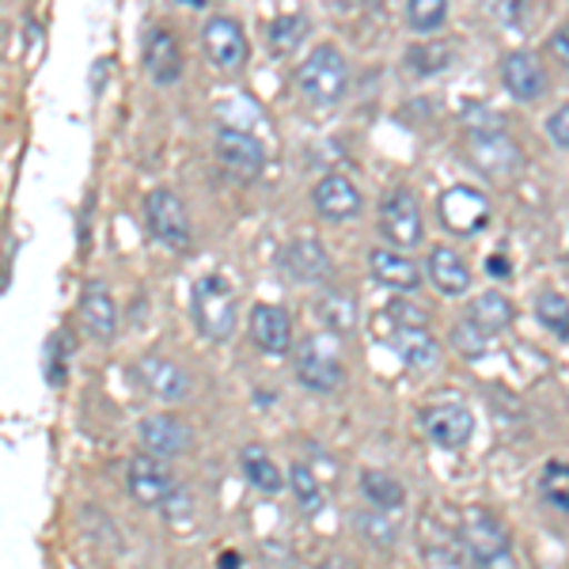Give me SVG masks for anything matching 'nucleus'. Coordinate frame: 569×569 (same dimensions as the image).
Masks as SVG:
<instances>
[{"mask_svg":"<svg viewBox=\"0 0 569 569\" xmlns=\"http://www.w3.org/2000/svg\"><path fill=\"white\" fill-rule=\"evenodd\" d=\"M407 20L418 34H433L448 20V0H407Z\"/></svg>","mask_w":569,"mask_h":569,"instance_id":"obj_31","label":"nucleus"},{"mask_svg":"<svg viewBox=\"0 0 569 569\" xmlns=\"http://www.w3.org/2000/svg\"><path fill=\"white\" fill-rule=\"evenodd\" d=\"M126 486H130V493L141 505H163L176 498V479H171V471L160 463V456H149V452L130 460Z\"/></svg>","mask_w":569,"mask_h":569,"instance_id":"obj_12","label":"nucleus"},{"mask_svg":"<svg viewBox=\"0 0 569 569\" xmlns=\"http://www.w3.org/2000/svg\"><path fill=\"white\" fill-rule=\"evenodd\" d=\"M539 493L547 505L569 512V463H547L543 479H539Z\"/></svg>","mask_w":569,"mask_h":569,"instance_id":"obj_32","label":"nucleus"},{"mask_svg":"<svg viewBox=\"0 0 569 569\" xmlns=\"http://www.w3.org/2000/svg\"><path fill=\"white\" fill-rule=\"evenodd\" d=\"M289 486H292V493H297V505L305 512H319V509H323V486H319L316 471H311L308 463H292L289 467Z\"/></svg>","mask_w":569,"mask_h":569,"instance_id":"obj_30","label":"nucleus"},{"mask_svg":"<svg viewBox=\"0 0 569 569\" xmlns=\"http://www.w3.org/2000/svg\"><path fill=\"white\" fill-rule=\"evenodd\" d=\"M311 201H316L319 217H327V220H350L361 213V194H357L353 179L338 176V171H330V176L316 182Z\"/></svg>","mask_w":569,"mask_h":569,"instance_id":"obj_16","label":"nucleus"},{"mask_svg":"<svg viewBox=\"0 0 569 569\" xmlns=\"http://www.w3.org/2000/svg\"><path fill=\"white\" fill-rule=\"evenodd\" d=\"M421 429H426V437L437 448H452L456 452V448H463L475 437V415L463 402H437V407H426Z\"/></svg>","mask_w":569,"mask_h":569,"instance_id":"obj_10","label":"nucleus"},{"mask_svg":"<svg viewBox=\"0 0 569 569\" xmlns=\"http://www.w3.org/2000/svg\"><path fill=\"white\" fill-rule=\"evenodd\" d=\"M383 316H388L395 327H410V330H426L429 327V311L410 305V300H391Z\"/></svg>","mask_w":569,"mask_h":569,"instance_id":"obj_35","label":"nucleus"},{"mask_svg":"<svg viewBox=\"0 0 569 569\" xmlns=\"http://www.w3.org/2000/svg\"><path fill=\"white\" fill-rule=\"evenodd\" d=\"M137 376H141L144 391H152L156 399L163 402H179L190 395V376L182 365L168 361V357H141V365H137Z\"/></svg>","mask_w":569,"mask_h":569,"instance_id":"obj_15","label":"nucleus"},{"mask_svg":"<svg viewBox=\"0 0 569 569\" xmlns=\"http://www.w3.org/2000/svg\"><path fill=\"white\" fill-rule=\"evenodd\" d=\"M137 437H141L144 452L149 456H179L190 448V429L176 421L171 415H149L137 426Z\"/></svg>","mask_w":569,"mask_h":569,"instance_id":"obj_19","label":"nucleus"},{"mask_svg":"<svg viewBox=\"0 0 569 569\" xmlns=\"http://www.w3.org/2000/svg\"><path fill=\"white\" fill-rule=\"evenodd\" d=\"M448 61H452V46L448 42H426L418 50H410V66H415L418 77H433Z\"/></svg>","mask_w":569,"mask_h":569,"instance_id":"obj_34","label":"nucleus"},{"mask_svg":"<svg viewBox=\"0 0 569 569\" xmlns=\"http://www.w3.org/2000/svg\"><path fill=\"white\" fill-rule=\"evenodd\" d=\"M251 338L266 357H284L292 350V323L278 305H254L251 311Z\"/></svg>","mask_w":569,"mask_h":569,"instance_id":"obj_17","label":"nucleus"},{"mask_svg":"<svg viewBox=\"0 0 569 569\" xmlns=\"http://www.w3.org/2000/svg\"><path fill=\"white\" fill-rule=\"evenodd\" d=\"M308 31H311V20L305 12L278 16V20L270 23V53L273 58H289V53L308 39Z\"/></svg>","mask_w":569,"mask_h":569,"instance_id":"obj_28","label":"nucleus"},{"mask_svg":"<svg viewBox=\"0 0 569 569\" xmlns=\"http://www.w3.org/2000/svg\"><path fill=\"white\" fill-rule=\"evenodd\" d=\"M395 353L407 361V369L415 372H429L440 357V346L433 342L429 330H410V327H395V338H391Z\"/></svg>","mask_w":569,"mask_h":569,"instance_id":"obj_23","label":"nucleus"},{"mask_svg":"<svg viewBox=\"0 0 569 569\" xmlns=\"http://www.w3.org/2000/svg\"><path fill=\"white\" fill-rule=\"evenodd\" d=\"M547 137L558 144V149H569V103L558 107L555 114L547 118Z\"/></svg>","mask_w":569,"mask_h":569,"instance_id":"obj_37","label":"nucleus"},{"mask_svg":"<svg viewBox=\"0 0 569 569\" xmlns=\"http://www.w3.org/2000/svg\"><path fill=\"white\" fill-rule=\"evenodd\" d=\"M429 281H433L445 297H463V292L471 289V266L456 254V247L440 243L433 247V254H429Z\"/></svg>","mask_w":569,"mask_h":569,"instance_id":"obj_20","label":"nucleus"},{"mask_svg":"<svg viewBox=\"0 0 569 569\" xmlns=\"http://www.w3.org/2000/svg\"><path fill=\"white\" fill-rule=\"evenodd\" d=\"M80 316H84V327L91 338L99 342H110L118 330V308H114V297L107 292V284L91 281L84 289V300H80Z\"/></svg>","mask_w":569,"mask_h":569,"instance_id":"obj_21","label":"nucleus"},{"mask_svg":"<svg viewBox=\"0 0 569 569\" xmlns=\"http://www.w3.org/2000/svg\"><path fill=\"white\" fill-rule=\"evenodd\" d=\"M440 224L456 236H475L490 224V206L475 187H448L437 201Z\"/></svg>","mask_w":569,"mask_h":569,"instance_id":"obj_7","label":"nucleus"},{"mask_svg":"<svg viewBox=\"0 0 569 569\" xmlns=\"http://www.w3.org/2000/svg\"><path fill=\"white\" fill-rule=\"evenodd\" d=\"M369 273L376 278V284L395 289V292L421 289V270L407 259V254L391 251V247H376V251H369Z\"/></svg>","mask_w":569,"mask_h":569,"instance_id":"obj_18","label":"nucleus"},{"mask_svg":"<svg viewBox=\"0 0 569 569\" xmlns=\"http://www.w3.org/2000/svg\"><path fill=\"white\" fill-rule=\"evenodd\" d=\"M490 270H493V273H498V278H501V273H505V270H509V266H505L501 259H493V262H490Z\"/></svg>","mask_w":569,"mask_h":569,"instance_id":"obj_40","label":"nucleus"},{"mask_svg":"<svg viewBox=\"0 0 569 569\" xmlns=\"http://www.w3.org/2000/svg\"><path fill=\"white\" fill-rule=\"evenodd\" d=\"M297 88L316 107H335L350 88V66H346L342 50L330 42L316 46L305 58V66L297 69Z\"/></svg>","mask_w":569,"mask_h":569,"instance_id":"obj_2","label":"nucleus"},{"mask_svg":"<svg viewBox=\"0 0 569 569\" xmlns=\"http://www.w3.org/2000/svg\"><path fill=\"white\" fill-rule=\"evenodd\" d=\"M536 316H539V323L550 330V335L569 342V300L562 297V292H555V289L539 292V297H536Z\"/></svg>","mask_w":569,"mask_h":569,"instance_id":"obj_29","label":"nucleus"},{"mask_svg":"<svg viewBox=\"0 0 569 569\" xmlns=\"http://www.w3.org/2000/svg\"><path fill=\"white\" fill-rule=\"evenodd\" d=\"M380 232L391 247L421 243V209L410 190H391V194L380 201Z\"/></svg>","mask_w":569,"mask_h":569,"instance_id":"obj_9","label":"nucleus"},{"mask_svg":"<svg viewBox=\"0 0 569 569\" xmlns=\"http://www.w3.org/2000/svg\"><path fill=\"white\" fill-rule=\"evenodd\" d=\"M284 270L297 281H327L330 278V259L319 240H292L284 247Z\"/></svg>","mask_w":569,"mask_h":569,"instance_id":"obj_22","label":"nucleus"},{"mask_svg":"<svg viewBox=\"0 0 569 569\" xmlns=\"http://www.w3.org/2000/svg\"><path fill=\"white\" fill-rule=\"evenodd\" d=\"M361 493H365V501L380 512H399L402 505H407V490H402V482L388 471H365Z\"/></svg>","mask_w":569,"mask_h":569,"instance_id":"obj_25","label":"nucleus"},{"mask_svg":"<svg viewBox=\"0 0 569 569\" xmlns=\"http://www.w3.org/2000/svg\"><path fill=\"white\" fill-rule=\"evenodd\" d=\"M194 319L201 335L213 338V342H228L236 330V297L224 284V278H201L194 284Z\"/></svg>","mask_w":569,"mask_h":569,"instance_id":"obj_3","label":"nucleus"},{"mask_svg":"<svg viewBox=\"0 0 569 569\" xmlns=\"http://www.w3.org/2000/svg\"><path fill=\"white\" fill-rule=\"evenodd\" d=\"M217 156L236 179H259L266 168V149L254 133L236 130V126H220L217 133Z\"/></svg>","mask_w":569,"mask_h":569,"instance_id":"obj_11","label":"nucleus"},{"mask_svg":"<svg viewBox=\"0 0 569 569\" xmlns=\"http://www.w3.org/2000/svg\"><path fill=\"white\" fill-rule=\"evenodd\" d=\"M240 467H243V475L251 479L254 490H262V493H278L284 479H281V467L273 463V456L266 452V448H243V456H240Z\"/></svg>","mask_w":569,"mask_h":569,"instance_id":"obj_27","label":"nucleus"},{"mask_svg":"<svg viewBox=\"0 0 569 569\" xmlns=\"http://www.w3.org/2000/svg\"><path fill=\"white\" fill-rule=\"evenodd\" d=\"M547 53L558 61V66H566V69H569V20H566V23H558L555 31H550V39H547Z\"/></svg>","mask_w":569,"mask_h":569,"instance_id":"obj_38","label":"nucleus"},{"mask_svg":"<svg viewBox=\"0 0 569 569\" xmlns=\"http://www.w3.org/2000/svg\"><path fill=\"white\" fill-rule=\"evenodd\" d=\"M297 380L311 391L342 388L346 369H342V361H338L335 346H330L327 338H308V342L297 350Z\"/></svg>","mask_w":569,"mask_h":569,"instance_id":"obj_8","label":"nucleus"},{"mask_svg":"<svg viewBox=\"0 0 569 569\" xmlns=\"http://www.w3.org/2000/svg\"><path fill=\"white\" fill-rule=\"evenodd\" d=\"M467 149H471V160L475 168L486 171V176H512V171H520V163H525V152L512 144V137L505 130H486V126H471L467 130Z\"/></svg>","mask_w":569,"mask_h":569,"instance_id":"obj_4","label":"nucleus"},{"mask_svg":"<svg viewBox=\"0 0 569 569\" xmlns=\"http://www.w3.org/2000/svg\"><path fill=\"white\" fill-rule=\"evenodd\" d=\"M144 220H149V232L163 247H171V251H187L190 247V217L171 190H152L144 198Z\"/></svg>","mask_w":569,"mask_h":569,"instance_id":"obj_5","label":"nucleus"},{"mask_svg":"<svg viewBox=\"0 0 569 569\" xmlns=\"http://www.w3.org/2000/svg\"><path fill=\"white\" fill-rule=\"evenodd\" d=\"M319 319H323V327L330 330V335H350V330L357 327V300L346 297V292L338 289H327L323 297H319Z\"/></svg>","mask_w":569,"mask_h":569,"instance_id":"obj_26","label":"nucleus"},{"mask_svg":"<svg viewBox=\"0 0 569 569\" xmlns=\"http://www.w3.org/2000/svg\"><path fill=\"white\" fill-rule=\"evenodd\" d=\"M486 342H490V335H482L479 327L471 323V319H463V323L452 327V346L460 350L463 357H479L486 350Z\"/></svg>","mask_w":569,"mask_h":569,"instance_id":"obj_36","label":"nucleus"},{"mask_svg":"<svg viewBox=\"0 0 569 569\" xmlns=\"http://www.w3.org/2000/svg\"><path fill=\"white\" fill-rule=\"evenodd\" d=\"M182 4H190V8H201V4H206V0H182Z\"/></svg>","mask_w":569,"mask_h":569,"instance_id":"obj_41","label":"nucleus"},{"mask_svg":"<svg viewBox=\"0 0 569 569\" xmlns=\"http://www.w3.org/2000/svg\"><path fill=\"white\" fill-rule=\"evenodd\" d=\"M201 42H206L209 61L220 72H240L251 58V42H247V31L228 16H213L206 27H201Z\"/></svg>","mask_w":569,"mask_h":569,"instance_id":"obj_6","label":"nucleus"},{"mask_svg":"<svg viewBox=\"0 0 569 569\" xmlns=\"http://www.w3.org/2000/svg\"><path fill=\"white\" fill-rule=\"evenodd\" d=\"M501 84L520 103H536L547 91V72L539 66V58H531L528 50H512L501 61Z\"/></svg>","mask_w":569,"mask_h":569,"instance_id":"obj_13","label":"nucleus"},{"mask_svg":"<svg viewBox=\"0 0 569 569\" xmlns=\"http://www.w3.org/2000/svg\"><path fill=\"white\" fill-rule=\"evenodd\" d=\"M220 569H240V555H232V550H224V555H220Z\"/></svg>","mask_w":569,"mask_h":569,"instance_id":"obj_39","label":"nucleus"},{"mask_svg":"<svg viewBox=\"0 0 569 569\" xmlns=\"http://www.w3.org/2000/svg\"><path fill=\"white\" fill-rule=\"evenodd\" d=\"M144 69H149L152 84H176L182 77V46L176 31L168 27H152L149 39H144Z\"/></svg>","mask_w":569,"mask_h":569,"instance_id":"obj_14","label":"nucleus"},{"mask_svg":"<svg viewBox=\"0 0 569 569\" xmlns=\"http://www.w3.org/2000/svg\"><path fill=\"white\" fill-rule=\"evenodd\" d=\"M460 543L475 569H520L509 531H505L501 520L486 509H467Z\"/></svg>","mask_w":569,"mask_h":569,"instance_id":"obj_1","label":"nucleus"},{"mask_svg":"<svg viewBox=\"0 0 569 569\" xmlns=\"http://www.w3.org/2000/svg\"><path fill=\"white\" fill-rule=\"evenodd\" d=\"M512 316H517V308H512L509 297H501L498 289H486L482 297H475L471 308H467V319H471V323L490 338L501 335V330H509Z\"/></svg>","mask_w":569,"mask_h":569,"instance_id":"obj_24","label":"nucleus"},{"mask_svg":"<svg viewBox=\"0 0 569 569\" xmlns=\"http://www.w3.org/2000/svg\"><path fill=\"white\" fill-rule=\"evenodd\" d=\"M353 525H357V531H361L365 539H372L376 547H391L395 539H399V528H395L391 520H388V512H380V509L357 512Z\"/></svg>","mask_w":569,"mask_h":569,"instance_id":"obj_33","label":"nucleus"}]
</instances>
